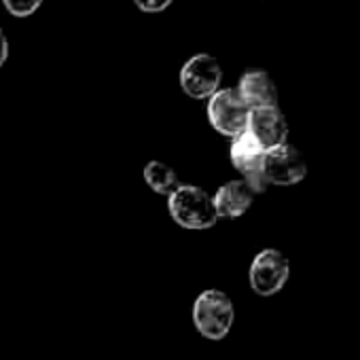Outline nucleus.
<instances>
[{
  "label": "nucleus",
  "instance_id": "1",
  "mask_svg": "<svg viewBox=\"0 0 360 360\" xmlns=\"http://www.w3.org/2000/svg\"><path fill=\"white\" fill-rule=\"evenodd\" d=\"M167 212L176 225L202 231L219 223V214L212 195L198 185H178V189L167 195Z\"/></svg>",
  "mask_w": 360,
  "mask_h": 360
},
{
  "label": "nucleus",
  "instance_id": "2",
  "mask_svg": "<svg viewBox=\"0 0 360 360\" xmlns=\"http://www.w3.org/2000/svg\"><path fill=\"white\" fill-rule=\"evenodd\" d=\"M233 320L236 309L227 292L219 288H208L200 292V297L193 303V324L206 339H225L233 326Z\"/></svg>",
  "mask_w": 360,
  "mask_h": 360
},
{
  "label": "nucleus",
  "instance_id": "3",
  "mask_svg": "<svg viewBox=\"0 0 360 360\" xmlns=\"http://www.w3.org/2000/svg\"><path fill=\"white\" fill-rule=\"evenodd\" d=\"M250 108L242 100L236 87L219 89L212 98H208V119L212 127L229 138H236L248 127Z\"/></svg>",
  "mask_w": 360,
  "mask_h": 360
},
{
  "label": "nucleus",
  "instance_id": "4",
  "mask_svg": "<svg viewBox=\"0 0 360 360\" xmlns=\"http://www.w3.org/2000/svg\"><path fill=\"white\" fill-rule=\"evenodd\" d=\"M223 68L210 53H198L189 58L180 68V87L189 98L206 100L221 89Z\"/></svg>",
  "mask_w": 360,
  "mask_h": 360
},
{
  "label": "nucleus",
  "instance_id": "5",
  "mask_svg": "<svg viewBox=\"0 0 360 360\" xmlns=\"http://www.w3.org/2000/svg\"><path fill=\"white\" fill-rule=\"evenodd\" d=\"M288 278H290V263L284 257V252L276 248L261 250L250 263V271H248L250 288L261 297L278 295L286 286Z\"/></svg>",
  "mask_w": 360,
  "mask_h": 360
},
{
  "label": "nucleus",
  "instance_id": "6",
  "mask_svg": "<svg viewBox=\"0 0 360 360\" xmlns=\"http://www.w3.org/2000/svg\"><path fill=\"white\" fill-rule=\"evenodd\" d=\"M261 169H263V176L267 178L269 187L271 185L292 187L305 178L307 163H305V157L301 155V150L286 142V144L265 150Z\"/></svg>",
  "mask_w": 360,
  "mask_h": 360
},
{
  "label": "nucleus",
  "instance_id": "7",
  "mask_svg": "<svg viewBox=\"0 0 360 360\" xmlns=\"http://www.w3.org/2000/svg\"><path fill=\"white\" fill-rule=\"evenodd\" d=\"M246 131H250L265 150L288 142V121L280 106L252 108Z\"/></svg>",
  "mask_w": 360,
  "mask_h": 360
},
{
  "label": "nucleus",
  "instance_id": "8",
  "mask_svg": "<svg viewBox=\"0 0 360 360\" xmlns=\"http://www.w3.org/2000/svg\"><path fill=\"white\" fill-rule=\"evenodd\" d=\"M236 89L250 110L278 106V87L267 70H261V68L246 70Z\"/></svg>",
  "mask_w": 360,
  "mask_h": 360
},
{
  "label": "nucleus",
  "instance_id": "9",
  "mask_svg": "<svg viewBox=\"0 0 360 360\" xmlns=\"http://www.w3.org/2000/svg\"><path fill=\"white\" fill-rule=\"evenodd\" d=\"M255 193L252 189L244 183L242 178L238 180H229L223 187H219V191L214 193L212 202L217 208L219 219H240L242 214H246L255 202Z\"/></svg>",
  "mask_w": 360,
  "mask_h": 360
},
{
  "label": "nucleus",
  "instance_id": "10",
  "mask_svg": "<svg viewBox=\"0 0 360 360\" xmlns=\"http://www.w3.org/2000/svg\"><path fill=\"white\" fill-rule=\"evenodd\" d=\"M229 157H231L233 167L238 172H242V178L257 174V172H263L261 165H263L265 148L257 142V138L250 131H244L231 140Z\"/></svg>",
  "mask_w": 360,
  "mask_h": 360
},
{
  "label": "nucleus",
  "instance_id": "11",
  "mask_svg": "<svg viewBox=\"0 0 360 360\" xmlns=\"http://www.w3.org/2000/svg\"><path fill=\"white\" fill-rule=\"evenodd\" d=\"M144 180L159 195H172L178 189V176L174 167H169L163 161H148L144 167Z\"/></svg>",
  "mask_w": 360,
  "mask_h": 360
},
{
  "label": "nucleus",
  "instance_id": "12",
  "mask_svg": "<svg viewBox=\"0 0 360 360\" xmlns=\"http://www.w3.org/2000/svg\"><path fill=\"white\" fill-rule=\"evenodd\" d=\"M3 5L13 18H30L39 11L43 0H3Z\"/></svg>",
  "mask_w": 360,
  "mask_h": 360
},
{
  "label": "nucleus",
  "instance_id": "13",
  "mask_svg": "<svg viewBox=\"0 0 360 360\" xmlns=\"http://www.w3.org/2000/svg\"><path fill=\"white\" fill-rule=\"evenodd\" d=\"M174 0H134V5L142 11V13H161L165 11Z\"/></svg>",
  "mask_w": 360,
  "mask_h": 360
},
{
  "label": "nucleus",
  "instance_id": "14",
  "mask_svg": "<svg viewBox=\"0 0 360 360\" xmlns=\"http://www.w3.org/2000/svg\"><path fill=\"white\" fill-rule=\"evenodd\" d=\"M7 60H9V39L3 32V28H0V68L5 66Z\"/></svg>",
  "mask_w": 360,
  "mask_h": 360
}]
</instances>
